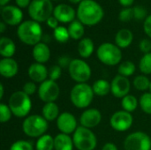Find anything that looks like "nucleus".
<instances>
[{
    "instance_id": "obj_1",
    "label": "nucleus",
    "mask_w": 151,
    "mask_h": 150,
    "mask_svg": "<svg viewBox=\"0 0 151 150\" xmlns=\"http://www.w3.org/2000/svg\"><path fill=\"white\" fill-rule=\"evenodd\" d=\"M103 7L94 0H83L77 8L78 19L86 26H95L104 18Z\"/></svg>"
},
{
    "instance_id": "obj_2",
    "label": "nucleus",
    "mask_w": 151,
    "mask_h": 150,
    "mask_svg": "<svg viewBox=\"0 0 151 150\" xmlns=\"http://www.w3.org/2000/svg\"><path fill=\"white\" fill-rule=\"evenodd\" d=\"M17 35L23 43L35 46L40 42L42 36V30L38 22L26 20L18 27Z\"/></svg>"
},
{
    "instance_id": "obj_3",
    "label": "nucleus",
    "mask_w": 151,
    "mask_h": 150,
    "mask_svg": "<svg viewBox=\"0 0 151 150\" xmlns=\"http://www.w3.org/2000/svg\"><path fill=\"white\" fill-rule=\"evenodd\" d=\"M8 106L17 118L27 117L32 108L30 96L23 91H16L10 96Z\"/></svg>"
},
{
    "instance_id": "obj_4",
    "label": "nucleus",
    "mask_w": 151,
    "mask_h": 150,
    "mask_svg": "<svg viewBox=\"0 0 151 150\" xmlns=\"http://www.w3.org/2000/svg\"><path fill=\"white\" fill-rule=\"evenodd\" d=\"M92 87L87 83H77L71 90L70 98L73 104L79 108L84 109L88 107L94 98Z\"/></svg>"
},
{
    "instance_id": "obj_5",
    "label": "nucleus",
    "mask_w": 151,
    "mask_h": 150,
    "mask_svg": "<svg viewBox=\"0 0 151 150\" xmlns=\"http://www.w3.org/2000/svg\"><path fill=\"white\" fill-rule=\"evenodd\" d=\"M24 133L32 138H40L44 135L48 129V121L40 115H31L25 118L22 123Z\"/></svg>"
},
{
    "instance_id": "obj_6",
    "label": "nucleus",
    "mask_w": 151,
    "mask_h": 150,
    "mask_svg": "<svg viewBox=\"0 0 151 150\" xmlns=\"http://www.w3.org/2000/svg\"><path fill=\"white\" fill-rule=\"evenodd\" d=\"M96 56L103 64L109 66L119 65L122 59L120 48L111 42L102 43L96 50Z\"/></svg>"
},
{
    "instance_id": "obj_7",
    "label": "nucleus",
    "mask_w": 151,
    "mask_h": 150,
    "mask_svg": "<svg viewBox=\"0 0 151 150\" xmlns=\"http://www.w3.org/2000/svg\"><path fill=\"white\" fill-rule=\"evenodd\" d=\"M53 5L50 0H32L28 6V13L32 20L44 22L53 14Z\"/></svg>"
},
{
    "instance_id": "obj_8",
    "label": "nucleus",
    "mask_w": 151,
    "mask_h": 150,
    "mask_svg": "<svg viewBox=\"0 0 151 150\" xmlns=\"http://www.w3.org/2000/svg\"><path fill=\"white\" fill-rule=\"evenodd\" d=\"M73 141L78 150H94L97 145V139L95 133L88 128L78 126L73 133Z\"/></svg>"
},
{
    "instance_id": "obj_9",
    "label": "nucleus",
    "mask_w": 151,
    "mask_h": 150,
    "mask_svg": "<svg viewBox=\"0 0 151 150\" xmlns=\"http://www.w3.org/2000/svg\"><path fill=\"white\" fill-rule=\"evenodd\" d=\"M68 72L71 78L77 83H86L91 77V68L82 59H73Z\"/></svg>"
},
{
    "instance_id": "obj_10",
    "label": "nucleus",
    "mask_w": 151,
    "mask_h": 150,
    "mask_svg": "<svg viewBox=\"0 0 151 150\" xmlns=\"http://www.w3.org/2000/svg\"><path fill=\"white\" fill-rule=\"evenodd\" d=\"M126 150H150V137L143 132H135L129 134L124 142Z\"/></svg>"
},
{
    "instance_id": "obj_11",
    "label": "nucleus",
    "mask_w": 151,
    "mask_h": 150,
    "mask_svg": "<svg viewBox=\"0 0 151 150\" xmlns=\"http://www.w3.org/2000/svg\"><path fill=\"white\" fill-rule=\"evenodd\" d=\"M59 93L60 89L58 83L50 79L41 83L38 88L39 98L45 103H54L58 99Z\"/></svg>"
},
{
    "instance_id": "obj_12",
    "label": "nucleus",
    "mask_w": 151,
    "mask_h": 150,
    "mask_svg": "<svg viewBox=\"0 0 151 150\" xmlns=\"http://www.w3.org/2000/svg\"><path fill=\"white\" fill-rule=\"evenodd\" d=\"M133 116L126 111H119L115 112L110 119L111 126L118 132H126L133 125Z\"/></svg>"
},
{
    "instance_id": "obj_13",
    "label": "nucleus",
    "mask_w": 151,
    "mask_h": 150,
    "mask_svg": "<svg viewBox=\"0 0 151 150\" xmlns=\"http://www.w3.org/2000/svg\"><path fill=\"white\" fill-rule=\"evenodd\" d=\"M1 16L3 21L6 25L16 26L20 25L23 19V13L19 7L13 5H5L1 9Z\"/></svg>"
},
{
    "instance_id": "obj_14",
    "label": "nucleus",
    "mask_w": 151,
    "mask_h": 150,
    "mask_svg": "<svg viewBox=\"0 0 151 150\" xmlns=\"http://www.w3.org/2000/svg\"><path fill=\"white\" fill-rule=\"evenodd\" d=\"M57 126L61 133L68 135L73 133L78 128L77 120L70 112H63L58 116L57 119Z\"/></svg>"
},
{
    "instance_id": "obj_15",
    "label": "nucleus",
    "mask_w": 151,
    "mask_h": 150,
    "mask_svg": "<svg viewBox=\"0 0 151 150\" xmlns=\"http://www.w3.org/2000/svg\"><path fill=\"white\" fill-rule=\"evenodd\" d=\"M130 87L129 80L119 74L111 82V93L117 98H123L128 95Z\"/></svg>"
},
{
    "instance_id": "obj_16",
    "label": "nucleus",
    "mask_w": 151,
    "mask_h": 150,
    "mask_svg": "<svg viewBox=\"0 0 151 150\" xmlns=\"http://www.w3.org/2000/svg\"><path fill=\"white\" fill-rule=\"evenodd\" d=\"M102 120V114L96 109H88L81 114L80 122L81 126L86 128H94L97 126Z\"/></svg>"
},
{
    "instance_id": "obj_17",
    "label": "nucleus",
    "mask_w": 151,
    "mask_h": 150,
    "mask_svg": "<svg viewBox=\"0 0 151 150\" xmlns=\"http://www.w3.org/2000/svg\"><path fill=\"white\" fill-rule=\"evenodd\" d=\"M53 16L62 23H71L74 20L76 12L73 7L68 4H61L57 5L53 11Z\"/></svg>"
},
{
    "instance_id": "obj_18",
    "label": "nucleus",
    "mask_w": 151,
    "mask_h": 150,
    "mask_svg": "<svg viewBox=\"0 0 151 150\" xmlns=\"http://www.w3.org/2000/svg\"><path fill=\"white\" fill-rule=\"evenodd\" d=\"M28 76L35 83H42L49 77V71L43 64L34 63L28 68Z\"/></svg>"
},
{
    "instance_id": "obj_19",
    "label": "nucleus",
    "mask_w": 151,
    "mask_h": 150,
    "mask_svg": "<svg viewBox=\"0 0 151 150\" xmlns=\"http://www.w3.org/2000/svg\"><path fill=\"white\" fill-rule=\"evenodd\" d=\"M19 71L18 63L12 57L3 58L0 61V74L4 78L14 77Z\"/></svg>"
},
{
    "instance_id": "obj_20",
    "label": "nucleus",
    "mask_w": 151,
    "mask_h": 150,
    "mask_svg": "<svg viewBox=\"0 0 151 150\" xmlns=\"http://www.w3.org/2000/svg\"><path fill=\"white\" fill-rule=\"evenodd\" d=\"M32 55L36 63L44 64L48 62L50 57V50L47 44L43 42H39L34 46Z\"/></svg>"
},
{
    "instance_id": "obj_21",
    "label": "nucleus",
    "mask_w": 151,
    "mask_h": 150,
    "mask_svg": "<svg viewBox=\"0 0 151 150\" xmlns=\"http://www.w3.org/2000/svg\"><path fill=\"white\" fill-rule=\"evenodd\" d=\"M133 39H134V35L132 31L127 28H123L117 33L115 36V42L119 48L125 49L130 46V44L133 42Z\"/></svg>"
},
{
    "instance_id": "obj_22",
    "label": "nucleus",
    "mask_w": 151,
    "mask_h": 150,
    "mask_svg": "<svg viewBox=\"0 0 151 150\" xmlns=\"http://www.w3.org/2000/svg\"><path fill=\"white\" fill-rule=\"evenodd\" d=\"M73 138L68 134L58 133L54 138V149L55 150H73Z\"/></svg>"
},
{
    "instance_id": "obj_23",
    "label": "nucleus",
    "mask_w": 151,
    "mask_h": 150,
    "mask_svg": "<svg viewBox=\"0 0 151 150\" xmlns=\"http://www.w3.org/2000/svg\"><path fill=\"white\" fill-rule=\"evenodd\" d=\"M16 51V46L13 41L8 37H2L0 39V55L4 58L12 57Z\"/></svg>"
},
{
    "instance_id": "obj_24",
    "label": "nucleus",
    "mask_w": 151,
    "mask_h": 150,
    "mask_svg": "<svg viewBox=\"0 0 151 150\" xmlns=\"http://www.w3.org/2000/svg\"><path fill=\"white\" fill-rule=\"evenodd\" d=\"M78 52L83 58H88L94 52V42L90 38H82L78 44Z\"/></svg>"
},
{
    "instance_id": "obj_25",
    "label": "nucleus",
    "mask_w": 151,
    "mask_h": 150,
    "mask_svg": "<svg viewBox=\"0 0 151 150\" xmlns=\"http://www.w3.org/2000/svg\"><path fill=\"white\" fill-rule=\"evenodd\" d=\"M42 117L49 122V121H54L55 119H58L59 114V109L57 103H47L42 107Z\"/></svg>"
},
{
    "instance_id": "obj_26",
    "label": "nucleus",
    "mask_w": 151,
    "mask_h": 150,
    "mask_svg": "<svg viewBox=\"0 0 151 150\" xmlns=\"http://www.w3.org/2000/svg\"><path fill=\"white\" fill-rule=\"evenodd\" d=\"M67 29H68L70 37L73 40L82 39L84 33H85L84 25L79 19L73 20V22H71Z\"/></svg>"
},
{
    "instance_id": "obj_27",
    "label": "nucleus",
    "mask_w": 151,
    "mask_h": 150,
    "mask_svg": "<svg viewBox=\"0 0 151 150\" xmlns=\"http://www.w3.org/2000/svg\"><path fill=\"white\" fill-rule=\"evenodd\" d=\"M94 94L99 96L107 95L111 92V83L105 80H98L92 86Z\"/></svg>"
},
{
    "instance_id": "obj_28",
    "label": "nucleus",
    "mask_w": 151,
    "mask_h": 150,
    "mask_svg": "<svg viewBox=\"0 0 151 150\" xmlns=\"http://www.w3.org/2000/svg\"><path fill=\"white\" fill-rule=\"evenodd\" d=\"M36 150H53L54 149V138L50 134L41 136L35 144Z\"/></svg>"
},
{
    "instance_id": "obj_29",
    "label": "nucleus",
    "mask_w": 151,
    "mask_h": 150,
    "mask_svg": "<svg viewBox=\"0 0 151 150\" xmlns=\"http://www.w3.org/2000/svg\"><path fill=\"white\" fill-rule=\"evenodd\" d=\"M138 100L135 96L132 95H127L121 100V105L123 108V111H126L127 112H133L136 110L138 106Z\"/></svg>"
},
{
    "instance_id": "obj_30",
    "label": "nucleus",
    "mask_w": 151,
    "mask_h": 150,
    "mask_svg": "<svg viewBox=\"0 0 151 150\" xmlns=\"http://www.w3.org/2000/svg\"><path fill=\"white\" fill-rule=\"evenodd\" d=\"M119 74L124 77H129L133 75L135 72V65L131 61H125L121 63L119 66Z\"/></svg>"
},
{
    "instance_id": "obj_31",
    "label": "nucleus",
    "mask_w": 151,
    "mask_h": 150,
    "mask_svg": "<svg viewBox=\"0 0 151 150\" xmlns=\"http://www.w3.org/2000/svg\"><path fill=\"white\" fill-rule=\"evenodd\" d=\"M150 82L147 76L138 75L134 80V86L140 91H145L150 88Z\"/></svg>"
},
{
    "instance_id": "obj_32",
    "label": "nucleus",
    "mask_w": 151,
    "mask_h": 150,
    "mask_svg": "<svg viewBox=\"0 0 151 150\" xmlns=\"http://www.w3.org/2000/svg\"><path fill=\"white\" fill-rule=\"evenodd\" d=\"M139 68L143 74H151V52L143 55L140 60Z\"/></svg>"
},
{
    "instance_id": "obj_33",
    "label": "nucleus",
    "mask_w": 151,
    "mask_h": 150,
    "mask_svg": "<svg viewBox=\"0 0 151 150\" xmlns=\"http://www.w3.org/2000/svg\"><path fill=\"white\" fill-rule=\"evenodd\" d=\"M54 37L58 42L61 43L66 42L70 38L68 29L65 28V27L58 26L56 29H54Z\"/></svg>"
},
{
    "instance_id": "obj_34",
    "label": "nucleus",
    "mask_w": 151,
    "mask_h": 150,
    "mask_svg": "<svg viewBox=\"0 0 151 150\" xmlns=\"http://www.w3.org/2000/svg\"><path fill=\"white\" fill-rule=\"evenodd\" d=\"M139 104L146 114L151 115V92L142 95L139 100Z\"/></svg>"
},
{
    "instance_id": "obj_35",
    "label": "nucleus",
    "mask_w": 151,
    "mask_h": 150,
    "mask_svg": "<svg viewBox=\"0 0 151 150\" xmlns=\"http://www.w3.org/2000/svg\"><path fill=\"white\" fill-rule=\"evenodd\" d=\"M10 150H34V146L30 141L19 140L12 144Z\"/></svg>"
},
{
    "instance_id": "obj_36",
    "label": "nucleus",
    "mask_w": 151,
    "mask_h": 150,
    "mask_svg": "<svg viewBox=\"0 0 151 150\" xmlns=\"http://www.w3.org/2000/svg\"><path fill=\"white\" fill-rule=\"evenodd\" d=\"M12 112L10 107L4 103H0V121L1 123L8 122L12 118Z\"/></svg>"
},
{
    "instance_id": "obj_37",
    "label": "nucleus",
    "mask_w": 151,
    "mask_h": 150,
    "mask_svg": "<svg viewBox=\"0 0 151 150\" xmlns=\"http://www.w3.org/2000/svg\"><path fill=\"white\" fill-rule=\"evenodd\" d=\"M133 18H134V11H133V8L130 7L122 9L119 14V19L123 22L130 21Z\"/></svg>"
},
{
    "instance_id": "obj_38",
    "label": "nucleus",
    "mask_w": 151,
    "mask_h": 150,
    "mask_svg": "<svg viewBox=\"0 0 151 150\" xmlns=\"http://www.w3.org/2000/svg\"><path fill=\"white\" fill-rule=\"evenodd\" d=\"M61 74H62V70H61V67L58 65H53V66H51L50 68V71H49L50 80L56 81L60 78Z\"/></svg>"
},
{
    "instance_id": "obj_39",
    "label": "nucleus",
    "mask_w": 151,
    "mask_h": 150,
    "mask_svg": "<svg viewBox=\"0 0 151 150\" xmlns=\"http://www.w3.org/2000/svg\"><path fill=\"white\" fill-rule=\"evenodd\" d=\"M134 11V18L137 20H142V19H146L147 18V11L144 7L142 6H135L133 8Z\"/></svg>"
},
{
    "instance_id": "obj_40",
    "label": "nucleus",
    "mask_w": 151,
    "mask_h": 150,
    "mask_svg": "<svg viewBox=\"0 0 151 150\" xmlns=\"http://www.w3.org/2000/svg\"><path fill=\"white\" fill-rule=\"evenodd\" d=\"M23 92H25L27 95H28L29 96L34 95L36 91V85L34 81H28L26 82L23 86Z\"/></svg>"
},
{
    "instance_id": "obj_41",
    "label": "nucleus",
    "mask_w": 151,
    "mask_h": 150,
    "mask_svg": "<svg viewBox=\"0 0 151 150\" xmlns=\"http://www.w3.org/2000/svg\"><path fill=\"white\" fill-rule=\"evenodd\" d=\"M140 50L144 54L151 52V41L149 39H142L139 44Z\"/></svg>"
},
{
    "instance_id": "obj_42",
    "label": "nucleus",
    "mask_w": 151,
    "mask_h": 150,
    "mask_svg": "<svg viewBox=\"0 0 151 150\" xmlns=\"http://www.w3.org/2000/svg\"><path fill=\"white\" fill-rule=\"evenodd\" d=\"M72 60L70 59L69 57L67 56H62L58 58V65L61 68H65V67H69L70 64H71Z\"/></svg>"
},
{
    "instance_id": "obj_43",
    "label": "nucleus",
    "mask_w": 151,
    "mask_h": 150,
    "mask_svg": "<svg viewBox=\"0 0 151 150\" xmlns=\"http://www.w3.org/2000/svg\"><path fill=\"white\" fill-rule=\"evenodd\" d=\"M143 28L147 35L151 38V15L148 16L143 23Z\"/></svg>"
},
{
    "instance_id": "obj_44",
    "label": "nucleus",
    "mask_w": 151,
    "mask_h": 150,
    "mask_svg": "<svg viewBox=\"0 0 151 150\" xmlns=\"http://www.w3.org/2000/svg\"><path fill=\"white\" fill-rule=\"evenodd\" d=\"M46 23H47L48 27L52 28V29H56L58 27V20L54 16H51L50 19H48Z\"/></svg>"
},
{
    "instance_id": "obj_45",
    "label": "nucleus",
    "mask_w": 151,
    "mask_h": 150,
    "mask_svg": "<svg viewBox=\"0 0 151 150\" xmlns=\"http://www.w3.org/2000/svg\"><path fill=\"white\" fill-rule=\"evenodd\" d=\"M15 2L19 8H26L29 6L31 4L30 0H15Z\"/></svg>"
},
{
    "instance_id": "obj_46",
    "label": "nucleus",
    "mask_w": 151,
    "mask_h": 150,
    "mask_svg": "<svg viewBox=\"0 0 151 150\" xmlns=\"http://www.w3.org/2000/svg\"><path fill=\"white\" fill-rule=\"evenodd\" d=\"M102 150H119V149H118V148H117V146H116L115 144H113V143H111V142H107V143H105V144L104 145V147H103Z\"/></svg>"
},
{
    "instance_id": "obj_47",
    "label": "nucleus",
    "mask_w": 151,
    "mask_h": 150,
    "mask_svg": "<svg viewBox=\"0 0 151 150\" xmlns=\"http://www.w3.org/2000/svg\"><path fill=\"white\" fill-rule=\"evenodd\" d=\"M119 2L125 8H128V7H130L134 4V0H119Z\"/></svg>"
},
{
    "instance_id": "obj_48",
    "label": "nucleus",
    "mask_w": 151,
    "mask_h": 150,
    "mask_svg": "<svg viewBox=\"0 0 151 150\" xmlns=\"http://www.w3.org/2000/svg\"><path fill=\"white\" fill-rule=\"evenodd\" d=\"M5 30V23L4 21L0 22V32L1 33H4Z\"/></svg>"
},
{
    "instance_id": "obj_49",
    "label": "nucleus",
    "mask_w": 151,
    "mask_h": 150,
    "mask_svg": "<svg viewBox=\"0 0 151 150\" xmlns=\"http://www.w3.org/2000/svg\"><path fill=\"white\" fill-rule=\"evenodd\" d=\"M4 96V86L3 84H0V98L2 99Z\"/></svg>"
},
{
    "instance_id": "obj_50",
    "label": "nucleus",
    "mask_w": 151,
    "mask_h": 150,
    "mask_svg": "<svg viewBox=\"0 0 151 150\" xmlns=\"http://www.w3.org/2000/svg\"><path fill=\"white\" fill-rule=\"evenodd\" d=\"M9 1L10 0H0V5L2 7H4V6H5L7 4V3H9Z\"/></svg>"
},
{
    "instance_id": "obj_51",
    "label": "nucleus",
    "mask_w": 151,
    "mask_h": 150,
    "mask_svg": "<svg viewBox=\"0 0 151 150\" xmlns=\"http://www.w3.org/2000/svg\"><path fill=\"white\" fill-rule=\"evenodd\" d=\"M71 3H73V4H77V3H81V1H83V0H69Z\"/></svg>"
},
{
    "instance_id": "obj_52",
    "label": "nucleus",
    "mask_w": 151,
    "mask_h": 150,
    "mask_svg": "<svg viewBox=\"0 0 151 150\" xmlns=\"http://www.w3.org/2000/svg\"><path fill=\"white\" fill-rule=\"evenodd\" d=\"M150 92H151V82H150Z\"/></svg>"
},
{
    "instance_id": "obj_53",
    "label": "nucleus",
    "mask_w": 151,
    "mask_h": 150,
    "mask_svg": "<svg viewBox=\"0 0 151 150\" xmlns=\"http://www.w3.org/2000/svg\"><path fill=\"white\" fill-rule=\"evenodd\" d=\"M56 1H57V0H56Z\"/></svg>"
}]
</instances>
